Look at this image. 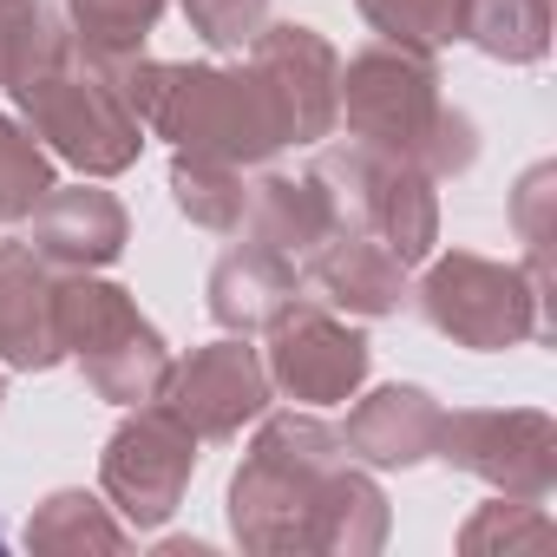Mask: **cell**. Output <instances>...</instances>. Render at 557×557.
Segmentation results:
<instances>
[{"instance_id":"cell-28","label":"cell","mask_w":557,"mask_h":557,"mask_svg":"<svg viewBox=\"0 0 557 557\" xmlns=\"http://www.w3.org/2000/svg\"><path fill=\"white\" fill-rule=\"evenodd\" d=\"M184 21L203 34V47L243 53L269 27V0H184Z\"/></svg>"},{"instance_id":"cell-15","label":"cell","mask_w":557,"mask_h":557,"mask_svg":"<svg viewBox=\"0 0 557 557\" xmlns=\"http://www.w3.org/2000/svg\"><path fill=\"white\" fill-rule=\"evenodd\" d=\"M203 296H210V315H216L223 335H256V329H269L275 315L302 296V269L289 256H275V249H262V243L243 236V243H230L210 262Z\"/></svg>"},{"instance_id":"cell-24","label":"cell","mask_w":557,"mask_h":557,"mask_svg":"<svg viewBox=\"0 0 557 557\" xmlns=\"http://www.w3.org/2000/svg\"><path fill=\"white\" fill-rule=\"evenodd\" d=\"M47 190H53V158H47V145H40L21 119L0 112V223H27Z\"/></svg>"},{"instance_id":"cell-1","label":"cell","mask_w":557,"mask_h":557,"mask_svg":"<svg viewBox=\"0 0 557 557\" xmlns=\"http://www.w3.org/2000/svg\"><path fill=\"white\" fill-rule=\"evenodd\" d=\"M230 531L243 550L374 557L387 544V498L361 466H348L335 426L275 413L230 479Z\"/></svg>"},{"instance_id":"cell-29","label":"cell","mask_w":557,"mask_h":557,"mask_svg":"<svg viewBox=\"0 0 557 557\" xmlns=\"http://www.w3.org/2000/svg\"><path fill=\"white\" fill-rule=\"evenodd\" d=\"M0 400H8V381H0Z\"/></svg>"},{"instance_id":"cell-3","label":"cell","mask_w":557,"mask_h":557,"mask_svg":"<svg viewBox=\"0 0 557 557\" xmlns=\"http://www.w3.org/2000/svg\"><path fill=\"white\" fill-rule=\"evenodd\" d=\"M335 125H348L355 145H374L387 158L420 164L433 184L472 171V158H479L472 119L440 99L433 53H413V47H394V40H374L342 66Z\"/></svg>"},{"instance_id":"cell-5","label":"cell","mask_w":557,"mask_h":557,"mask_svg":"<svg viewBox=\"0 0 557 557\" xmlns=\"http://www.w3.org/2000/svg\"><path fill=\"white\" fill-rule=\"evenodd\" d=\"M60 348L66 361H79L86 387L112 407H145L158 400L164 374H171V348L164 335L138 315L132 289L99 283L92 269L60 283Z\"/></svg>"},{"instance_id":"cell-6","label":"cell","mask_w":557,"mask_h":557,"mask_svg":"<svg viewBox=\"0 0 557 557\" xmlns=\"http://www.w3.org/2000/svg\"><path fill=\"white\" fill-rule=\"evenodd\" d=\"M407 296H413V309L433 335H446L459 348H479V355L524 348L550 329L531 275L518 262H492V256H472V249L433 256L420 289H407Z\"/></svg>"},{"instance_id":"cell-18","label":"cell","mask_w":557,"mask_h":557,"mask_svg":"<svg viewBox=\"0 0 557 557\" xmlns=\"http://www.w3.org/2000/svg\"><path fill=\"white\" fill-rule=\"evenodd\" d=\"M329 230H335V203H329V190L315 177H256L249 203H243V223H236V236L289 256L296 269L315 256V243Z\"/></svg>"},{"instance_id":"cell-23","label":"cell","mask_w":557,"mask_h":557,"mask_svg":"<svg viewBox=\"0 0 557 557\" xmlns=\"http://www.w3.org/2000/svg\"><path fill=\"white\" fill-rule=\"evenodd\" d=\"M361 21L413 53H446L453 40H466V0H355Z\"/></svg>"},{"instance_id":"cell-14","label":"cell","mask_w":557,"mask_h":557,"mask_svg":"<svg viewBox=\"0 0 557 557\" xmlns=\"http://www.w3.org/2000/svg\"><path fill=\"white\" fill-rule=\"evenodd\" d=\"M60 361V269L27 243H0V368L47 374Z\"/></svg>"},{"instance_id":"cell-2","label":"cell","mask_w":557,"mask_h":557,"mask_svg":"<svg viewBox=\"0 0 557 557\" xmlns=\"http://www.w3.org/2000/svg\"><path fill=\"white\" fill-rule=\"evenodd\" d=\"M125 106L151 138H171L177 151L223 158V164H269L289 145L275 99L249 66H177V60H125L119 66Z\"/></svg>"},{"instance_id":"cell-26","label":"cell","mask_w":557,"mask_h":557,"mask_svg":"<svg viewBox=\"0 0 557 557\" xmlns=\"http://www.w3.org/2000/svg\"><path fill=\"white\" fill-rule=\"evenodd\" d=\"M557 531H550V518H544V505L537 498H492V505H479L472 518H466V531H459V550H544Z\"/></svg>"},{"instance_id":"cell-20","label":"cell","mask_w":557,"mask_h":557,"mask_svg":"<svg viewBox=\"0 0 557 557\" xmlns=\"http://www.w3.org/2000/svg\"><path fill=\"white\" fill-rule=\"evenodd\" d=\"M466 40L498 66H537L550 53V0H466Z\"/></svg>"},{"instance_id":"cell-4","label":"cell","mask_w":557,"mask_h":557,"mask_svg":"<svg viewBox=\"0 0 557 557\" xmlns=\"http://www.w3.org/2000/svg\"><path fill=\"white\" fill-rule=\"evenodd\" d=\"M8 92H14V106H21V125H27L53 158H66L79 177H119V171H132L138 151H145V125H138L132 106H125L119 66L92 60L73 34H66L34 73H21Z\"/></svg>"},{"instance_id":"cell-21","label":"cell","mask_w":557,"mask_h":557,"mask_svg":"<svg viewBox=\"0 0 557 557\" xmlns=\"http://www.w3.org/2000/svg\"><path fill=\"white\" fill-rule=\"evenodd\" d=\"M171 0H66V34L106 60V66H125L145 53V40L158 34Z\"/></svg>"},{"instance_id":"cell-11","label":"cell","mask_w":557,"mask_h":557,"mask_svg":"<svg viewBox=\"0 0 557 557\" xmlns=\"http://www.w3.org/2000/svg\"><path fill=\"white\" fill-rule=\"evenodd\" d=\"M158 400H164L197 440H236L249 420L269 413L275 387H269L262 348H249V335H223V342L190 348L184 361H171Z\"/></svg>"},{"instance_id":"cell-19","label":"cell","mask_w":557,"mask_h":557,"mask_svg":"<svg viewBox=\"0 0 557 557\" xmlns=\"http://www.w3.org/2000/svg\"><path fill=\"white\" fill-rule=\"evenodd\" d=\"M132 524L92 498V492H53L34 505L27 518V550H47V557H73V550H125Z\"/></svg>"},{"instance_id":"cell-27","label":"cell","mask_w":557,"mask_h":557,"mask_svg":"<svg viewBox=\"0 0 557 557\" xmlns=\"http://www.w3.org/2000/svg\"><path fill=\"white\" fill-rule=\"evenodd\" d=\"M60 40H66V27L40 8V0H0V86L34 73Z\"/></svg>"},{"instance_id":"cell-25","label":"cell","mask_w":557,"mask_h":557,"mask_svg":"<svg viewBox=\"0 0 557 557\" xmlns=\"http://www.w3.org/2000/svg\"><path fill=\"white\" fill-rule=\"evenodd\" d=\"M511 230L524 243V275L550 302V236H557V164H531L511 190Z\"/></svg>"},{"instance_id":"cell-13","label":"cell","mask_w":557,"mask_h":557,"mask_svg":"<svg viewBox=\"0 0 557 557\" xmlns=\"http://www.w3.org/2000/svg\"><path fill=\"white\" fill-rule=\"evenodd\" d=\"M125 243H132V216L112 190H99V177L92 184H53L27 216V249L40 262H53L60 275L106 269L125 256Z\"/></svg>"},{"instance_id":"cell-17","label":"cell","mask_w":557,"mask_h":557,"mask_svg":"<svg viewBox=\"0 0 557 557\" xmlns=\"http://www.w3.org/2000/svg\"><path fill=\"white\" fill-rule=\"evenodd\" d=\"M440 420H446V407L426 387L394 381V387H374L368 400H355V413L342 426V446L361 466H420L440 446Z\"/></svg>"},{"instance_id":"cell-8","label":"cell","mask_w":557,"mask_h":557,"mask_svg":"<svg viewBox=\"0 0 557 557\" xmlns=\"http://www.w3.org/2000/svg\"><path fill=\"white\" fill-rule=\"evenodd\" d=\"M453 472L492 485L498 498H550L557 485V426L537 407H466L440 420V446Z\"/></svg>"},{"instance_id":"cell-10","label":"cell","mask_w":557,"mask_h":557,"mask_svg":"<svg viewBox=\"0 0 557 557\" xmlns=\"http://www.w3.org/2000/svg\"><path fill=\"white\" fill-rule=\"evenodd\" d=\"M368 361H374L368 335L348 329L335 309H315L302 296L269 322V348H262L269 387L302 400V407H342V400H355L361 381H368Z\"/></svg>"},{"instance_id":"cell-16","label":"cell","mask_w":557,"mask_h":557,"mask_svg":"<svg viewBox=\"0 0 557 557\" xmlns=\"http://www.w3.org/2000/svg\"><path fill=\"white\" fill-rule=\"evenodd\" d=\"M302 283H315L335 309L374 322V315H394V309L407 302V262L387 256L374 236L335 223V230L315 243V256L302 262Z\"/></svg>"},{"instance_id":"cell-7","label":"cell","mask_w":557,"mask_h":557,"mask_svg":"<svg viewBox=\"0 0 557 557\" xmlns=\"http://www.w3.org/2000/svg\"><path fill=\"white\" fill-rule=\"evenodd\" d=\"M309 177L329 190L335 223L374 236V243H381L387 256H400L407 269L433 256V243H440V197H433V177H426L420 164L387 158V151L348 138V145L322 151Z\"/></svg>"},{"instance_id":"cell-9","label":"cell","mask_w":557,"mask_h":557,"mask_svg":"<svg viewBox=\"0 0 557 557\" xmlns=\"http://www.w3.org/2000/svg\"><path fill=\"white\" fill-rule=\"evenodd\" d=\"M190 472H197V433H190L164 400L132 407L125 426L106 440V459H99V485H106L112 511H119L132 531L164 524V518L184 505Z\"/></svg>"},{"instance_id":"cell-12","label":"cell","mask_w":557,"mask_h":557,"mask_svg":"<svg viewBox=\"0 0 557 557\" xmlns=\"http://www.w3.org/2000/svg\"><path fill=\"white\" fill-rule=\"evenodd\" d=\"M249 73L262 79V92L275 99L289 145H322L335 132V106H342V53L302 27V21H269L249 47Z\"/></svg>"},{"instance_id":"cell-22","label":"cell","mask_w":557,"mask_h":557,"mask_svg":"<svg viewBox=\"0 0 557 557\" xmlns=\"http://www.w3.org/2000/svg\"><path fill=\"white\" fill-rule=\"evenodd\" d=\"M171 203H177V210H184L197 230L236 236V223H243V203H249V177H243V164H223V158L177 151V158H171Z\"/></svg>"}]
</instances>
